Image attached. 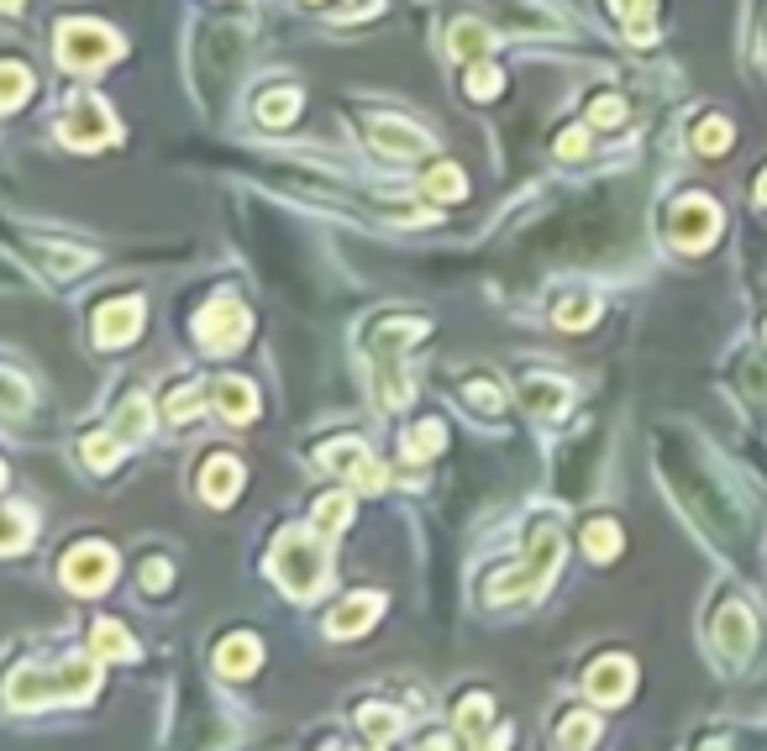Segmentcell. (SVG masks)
Wrapping results in <instances>:
<instances>
[{
  "label": "cell",
  "instance_id": "42",
  "mask_svg": "<svg viewBox=\"0 0 767 751\" xmlns=\"http://www.w3.org/2000/svg\"><path fill=\"white\" fill-rule=\"evenodd\" d=\"M757 200H763V206H767V174H763V180H757Z\"/></svg>",
  "mask_w": 767,
  "mask_h": 751
},
{
  "label": "cell",
  "instance_id": "16",
  "mask_svg": "<svg viewBox=\"0 0 767 751\" xmlns=\"http://www.w3.org/2000/svg\"><path fill=\"white\" fill-rule=\"evenodd\" d=\"M210 399L221 405L227 421H253V416H258V394H253V384H242V379H221V384L210 390Z\"/></svg>",
  "mask_w": 767,
  "mask_h": 751
},
{
  "label": "cell",
  "instance_id": "1",
  "mask_svg": "<svg viewBox=\"0 0 767 751\" xmlns=\"http://www.w3.org/2000/svg\"><path fill=\"white\" fill-rule=\"evenodd\" d=\"M273 578L295 594V600H316L331 578V563H326V546L316 531H284L279 546H273Z\"/></svg>",
  "mask_w": 767,
  "mask_h": 751
},
{
  "label": "cell",
  "instance_id": "21",
  "mask_svg": "<svg viewBox=\"0 0 767 751\" xmlns=\"http://www.w3.org/2000/svg\"><path fill=\"white\" fill-rule=\"evenodd\" d=\"M620 11V22H625V32H631V42H642L647 48L652 37H657V27H652V0H610Z\"/></svg>",
  "mask_w": 767,
  "mask_h": 751
},
{
  "label": "cell",
  "instance_id": "36",
  "mask_svg": "<svg viewBox=\"0 0 767 751\" xmlns=\"http://www.w3.org/2000/svg\"><path fill=\"white\" fill-rule=\"evenodd\" d=\"M594 316H599V305L594 300H584V295H579V300H568L558 310V327H568V331H579V327H589Z\"/></svg>",
  "mask_w": 767,
  "mask_h": 751
},
{
  "label": "cell",
  "instance_id": "37",
  "mask_svg": "<svg viewBox=\"0 0 767 751\" xmlns=\"http://www.w3.org/2000/svg\"><path fill=\"white\" fill-rule=\"evenodd\" d=\"M27 85H32V74L11 59L5 63V106H22V100H27Z\"/></svg>",
  "mask_w": 767,
  "mask_h": 751
},
{
  "label": "cell",
  "instance_id": "6",
  "mask_svg": "<svg viewBox=\"0 0 767 751\" xmlns=\"http://www.w3.org/2000/svg\"><path fill=\"white\" fill-rule=\"evenodd\" d=\"M253 331V310L236 300H216L195 316V336L206 342V353H236Z\"/></svg>",
  "mask_w": 767,
  "mask_h": 751
},
{
  "label": "cell",
  "instance_id": "29",
  "mask_svg": "<svg viewBox=\"0 0 767 751\" xmlns=\"http://www.w3.org/2000/svg\"><path fill=\"white\" fill-rule=\"evenodd\" d=\"M300 116V95L295 90H268L264 100H258V121H268V126H284V121Z\"/></svg>",
  "mask_w": 767,
  "mask_h": 751
},
{
  "label": "cell",
  "instance_id": "10",
  "mask_svg": "<svg viewBox=\"0 0 767 751\" xmlns=\"http://www.w3.org/2000/svg\"><path fill=\"white\" fill-rule=\"evenodd\" d=\"M631 684H636V662L631 657H599L589 667V684H584V689H589L599 704H625V699H631Z\"/></svg>",
  "mask_w": 767,
  "mask_h": 751
},
{
  "label": "cell",
  "instance_id": "38",
  "mask_svg": "<svg viewBox=\"0 0 767 751\" xmlns=\"http://www.w3.org/2000/svg\"><path fill=\"white\" fill-rule=\"evenodd\" d=\"M200 399H206V394L195 390V384H190L184 394H174V399H169V421H190V416L200 410Z\"/></svg>",
  "mask_w": 767,
  "mask_h": 751
},
{
  "label": "cell",
  "instance_id": "2",
  "mask_svg": "<svg viewBox=\"0 0 767 751\" xmlns=\"http://www.w3.org/2000/svg\"><path fill=\"white\" fill-rule=\"evenodd\" d=\"M558 552H562V537L552 531V526H536L532 531V563L521 573H504V578H495V600H521V594H536L547 578H552V568H558Z\"/></svg>",
  "mask_w": 767,
  "mask_h": 751
},
{
  "label": "cell",
  "instance_id": "35",
  "mask_svg": "<svg viewBox=\"0 0 767 751\" xmlns=\"http://www.w3.org/2000/svg\"><path fill=\"white\" fill-rule=\"evenodd\" d=\"M463 399H468V405H478V410H489V416H495V410H504V390H495L489 379H473L468 390H463Z\"/></svg>",
  "mask_w": 767,
  "mask_h": 751
},
{
  "label": "cell",
  "instance_id": "25",
  "mask_svg": "<svg viewBox=\"0 0 767 751\" xmlns=\"http://www.w3.org/2000/svg\"><path fill=\"white\" fill-rule=\"evenodd\" d=\"M95 657H111V662L132 657V636H126V626H117V620H100V626H95Z\"/></svg>",
  "mask_w": 767,
  "mask_h": 751
},
{
  "label": "cell",
  "instance_id": "22",
  "mask_svg": "<svg viewBox=\"0 0 767 751\" xmlns=\"http://www.w3.org/2000/svg\"><path fill=\"white\" fill-rule=\"evenodd\" d=\"M526 405H532V416H558L562 405H568V384H558V379H532V384H526Z\"/></svg>",
  "mask_w": 767,
  "mask_h": 751
},
{
  "label": "cell",
  "instance_id": "31",
  "mask_svg": "<svg viewBox=\"0 0 767 751\" xmlns=\"http://www.w3.org/2000/svg\"><path fill=\"white\" fill-rule=\"evenodd\" d=\"M594 736H599V721H594V715H584V710H573V715L562 721V730H558L562 747H589Z\"/></svg>",
  "mask_w": 767,
  "mask_h": 751
},
{
  "label": "cell",
  "instance_id": "7",
  "mask_svg": "<svg viewBox=\"0 0 767 751\" xmlns=\"http://www.w3.org/2000/svg\"><path fill=\"white\" fill-rule=\"evenodd\" d=\"M321 468H337V473H342V479H353L363 494H379L384 483H389L384 463L368 447H363V442H353V436H337V442H326V447H321Z\"/></svg>",
  "mask_w": 767,
  "mask_h": 751
},
{
  "label": "cell",
  "instance_id": "19",
  "mask_svg": "<svg viewBox=\"0 0 767 751\" xmlns=\"http://www.w3.org/2000/svg\"><path fill=\"white\" fill-rule=\"evenodd\" d=\"M579 541H584V552H589L594 563H610V557H620V541H625V537H620L616 520H589Z\"/></svg>",
  "mask_w": 767,
  "mask_h": 751
},
{
  "label": "cell",
  "instance_id": "18",
  "mask_svg": "<svg viewBox=\"0 0 767 751\" xmlns=\"http://www.w3.org/2000/svg\"><path fill=\"white\" fill-rule=\"evenodd\" d=\"M489 48H495V32L484 27V22H458V27H452V53H458V59L478 63Z\"/></svg>",
  "mask_w": 767,
  "mask_h": 751
},
{
  "label": "cell",
  "instance_id": "32",
  "mask_svg": "<svg viewBox=\"0 0 767 751\" xmlns=\"http://www.w3.org/2000/svg\"><path fill=\"white\" fill-rule=\"evenodd\" d=\"M405 452H411V457H437V452H442V426H437V421L411 426V436H405Z\"/></svg>",
  "mask_w": 767,
  "mask_h": 751
},
{
  "label": "cell",
  "instance_id": "30",
  "mask_svg": "<svg viewBox=\"0 0 767 751\" xmlns=\"http://www.w3.org/2000/svg\"><path fill=\"white\" fill-rule=\"evenodd\" d=\"M500 90H504L500 69H495V63H484V59L473 63V69H468V95H473V100H495Z\"/></svg>",
  "mask_w": 767,
  "mask_h": 751
},
{
  "label": "cell",
  "instance_id": "11",
  "mask_svg": "<svg viewBox=\"0 0 767 751\" xmlns=\"http://www.w3.org/2000/svg\"><path fill=\"white\" fill-rule=\"evenodd\" d=\"M137 331H143V300L100 305V316H95V342H100V347H126Z\"/></svg>",
  "mask_w": 767,
  "mask_h": 751
},
{
  "label": "cell",
  "instance_id": "23",
  "mask_svg": "<svg viewBox=\"0 0 767 751\" xmlns=\"http://www.w3.org/2000/svg\"><path fill=\"white\" fill-rule=\"evenodd\" d=\"M357 725H363L368 741H394V736H400V715H394L389 704H363V710H357Z\"/></svg>",
  "mask_w": 767,
  "mask_h": 751
},
{
  "label": "cell",
  "instance_id": "28",
  "mask_svg": "<svg viewBox=\"0 0 767 751\" xmlns=\"http://www.w3.org/2000/svg\"><path fill=\"white\" fill-rule=\"evenodd\" d=\"M148 426H153L148 399H143V394H132V399L117 410V436H132V442H137V436H148Z\"/></svg>",
  "mask_w": 767,
  "mask_h": 751
},
{
  "label": "cell",
  "instance_id": "13",
  "mask_svg": "<svg viewBox=\"0 0 767 751\" xmlns=\"http://www.w3.org/2000/svg\"><path fill=\"white\" fill-rule=\"evenodd\" d=\"M384 615V600L379 594H353V600H342L337 610H331V620H326V631L337 636V641H353V636H363L374 620Z\"/></svg>",
  "mask_w": 767,
  "mask_h": 751
},
{
  "label": "cell",
  "instance_id": "27",
  "mask_svg": "<svg viewBox=\"0 0 767 751\" xmlns=\"http://www.w3.org/2000/svg\"><path fill=\"white\" fill-rule=\"evenodd\" d=\"M495 721V704H489V693H468V699H458V730H468V736H484V725Z\"/></svg>",
  "mask_w": 767,
  "mask_h": 751
},
{
  "label": "cell",
  "instance_id": "39",
  "mask_svg": "<svg viewBox=\"0 0 767 751\" xmlns=\"http://www.w3.org/2000/svg\"><path fill=\"white\" fill-rule=\"evenodd\" d=\"M620 116H625V106H620L616 95H605V100H594V111H589V126H616Z\"/></svg>",
  "mask_w": 767,
  "mask_h": 751
},
{
  "label": "cell",
  "instance_id": "5",
  "mask_svg": "<svg viewBox=\"0 0 767 751\" xmlns=\"http://www.w3.org/2000/svg\"><path fill=\"white\" fill-rule=\"evenodd\" d=\"M668 237H673V247H689V253L709 247V242L720 237V206L705 200V195L673 200V211H668Z\"/></svg>",
  "mask_w": 767,
  "mask_h": 751
},
{
  "label": "cell",
  "instance_id": "24",
  "mask_svg": "<svg viewBox=\"0 0 767 751\" xmlns=\"http://www.w3.org/2000/svg\"><path fill=\"white\" fill-rule=\"evenodd\" d=\"M121 442H126V436H106V431H95V436H85L80 457H85L95 473H111V468H117V457H121Z\"/></svg>",
  "mask_w": 767,
  "mask_h": 751
},
{
  "label": "cell",
  "instance_id": "12",
  "mask_svg": "<svg viewBox=\"0 0 767 751\" xmlns=\"http://www.w3.org/2000/svg\"><path fill=\"white\" fill-rule=\"evenodd\" d=\"M368 143H374L384 158H421V152L431 148V137H421L415 126H405V121H394V116L368 121Z\"/></svg>",
  "mask_w": 767,
  "mask_h": 751
},
{
  "label": "cell",
  "instance_id": "8",
  "mask_svg": "<svg viewBox=\"0 0 767 751\" xmlns=\"http://www.w3.org/2000/svg\"><path fill=\"white\" fill-rule=\"evenodd\" d=\"M111 573H117V552H111L106 541H80V546L63 557V583H69L74 594H100V589L111 583Z\"/></svg>",
  "mask_w": 767,
  "mask_h": 751
},
{
  "label": "cell",
  "instance_id": "34",
  "mask_svg": "<svg viewBox=\"0 0 767 751\" xmlns=\"http://www.w3.org/2000/svg\"><path fill=\"white\" fill-rule=\"evenodd\" d=\"M27 531H32L27 510H22V505H11V510H5V557H16V552L27 546Z\"/></svg>",
  "mask_w": 767,
  "mask_h": 751
},
{
  "label": "cell",
  "instance_id": "3",
  "mask_svg": "<svg viewBox=\"0 0 767 751\" xmlns=\"http://www.w3.org/2000/svg\"><path fill=\"white\" fill-rule=\"evenodd\" d=\"M121 53V37L100 22H63L59 27V59L69 69H100Z\"/></svg>",
  "mask_w": 767,
  "mask_h": 751
},
{
  "label": "cell",
  "instance_id": "17",
  "mask_svg": "<svg viewBox=\"0 0 767 751\" xmlns=\"http://www.w3.org/2000/svg\"><path fill=\"white\" fill-rule=\"evenodd\" d=\"M95 678H100V673H95V657H69L59 673H53V693H59V699H85V693H95Z\"/></svg>",
  "mask_w": 767,
  "mask_h": 751
},
{
  "label": "cell",
  "instance_id": "26",
  "mask_svg": "<svg viewBox=\"0 0 767 751\" xmlns=\"http://www.w3.org/2000/svg\"><path fill=\"white\" fill-rule=\"evenodd\" d=\"M348 520H353V500H348V494H326V500H316V531H321V537L342 531Z\"/></svg>",
  "mask_w": 767,
  "mask_h": 751
},
{
  "label": "cell",
  "instance_id": "9",
  "mask_svg": "<svg viewBox=\"0 0 767 751\" xmlns=\"http://www.w3.org/2000/svg\"><path fill=\"white\" fill-rule=\"evenodd\" d=\"M709 631H715V641L731 652V657H752V647H757V620L746 615V604L726 600L715 615H709Z\"/></svg>",
  "mask_w": 767,
  "mask_h": 751
},
{
  "label": "cell",
  "instance_id": "15",
  "mask_svg": "<svg viewBox=\"0 0 767 751\" xmlns=\"http://www.w3.org/2000/svg\"><path fill=\"white\" fill-rule=\"evenodd\" d=\"M264 662V647L253 641V636H227V647L216 652V667H221V678H247L253 667Z\"/></svg>",
  "mask_w": 767,
  "mask_h": 751
},
{
  "label": "cell",
  "instance_id": "43",
  "mask_svg": "<svg viewBox=\"0 0 767 751\" xmlns=\"http://www.w3.org/2000/svg\"><path fill=\"white\" fill-rule=\"evenodd\" d=\"M16 5H22V0H5V11H16Z\"/></svg>",
  "mask_w": 767,
  "mask_h": 751
},
{
  "label": "cell",
  "instance_id": "4",
  "mask_svg": "<svg viewBox=\"0 0 767 751\" xmlns=\"http://www.w3.org/2000/svg\"><path fill=\"white\" fill-rule=\"evenodd\" d=\"M59 132L69 148H106V143H117V121H111L100 95H74L59 121Z\"/></svg>",
  "mask_w": 767,
  "mask_h": 751
},
{
  "label": "cell",
  "instance_id": "41",
  "mask_svg": "<svg viewBox=\"0 0 767 751\" xmlns=\"http://www.w3.org/2000/svg\"><path fill=\"white\" fill-rule=\"evenodd\" d=\"M584 148H589V132H584V126H573V132H562V143H558V152H562V158H584Z\"/></svg>",
  "mask_w": 767,
  "mask_h": 751
},
{
  "label": "cell",
  "instance_id": "20",
  "mask_svg": "<svg viewBox=\"0 0 767 751\" xmlns=\"http://www.w3.org/2000/svg\"><path fill=\"white\" fill-rule=\"evenodd\" d=\"M421 189L431 195V200H463L468 195V180H463V169H452V163H437L426 180H421Z\"/></svg>",
  "mask_w": 767,
  "mask_h": 751
},
{
  "label": "cell",
  "instance_id": "40",
  "mask_svg": "<svg viewBox=\"0 0 767 751\" xmlns=\"http://www.w3.org/2000/svg\"><path fill=\"white\" fill-rule=\"evenodd\" d=\"M169 578H174V573H169V563H163V557H153L148 568H143V589H148V594H158Z\"/></svg>",
  "mask_w": 767,
  "mask_h": 751
},
{
  "label": "cell",
  "instance_id": "14",
  "mask_svg": "<svg viewBox=\"0 0 767 751\" xmlns=\"http://www.w3.org/2000/svg\"><path fill=\"white\" fill-rule=\"evenodd\" d=\"M236 489H242V463L227 457V452L206 457V468H200V494H206L210 505H232Z\"/></svg>",
  "mask_w": 767,
  "mask_h": 751
},
{
  "label": "cell",
  "instance_id": "33",
  "mask_svg": "<svg viewBox=\"0 0 767 751\" xmlns=\"http://www.w3.org/2000/svg\"><path fill=\"white\" fill-rule=\"evenodd\" d=\"M694 148H699V152H726V148H731V126H726L720 116L699 121V137H694Z\"/></svg>",
  "mask_w": 767,
  "mask_h": 751
}]
</instances>
